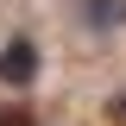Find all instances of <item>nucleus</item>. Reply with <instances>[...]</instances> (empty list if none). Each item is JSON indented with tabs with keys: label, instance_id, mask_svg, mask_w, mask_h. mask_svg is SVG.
Masks as SVG:
<instances>
[{
	"label": "nucleus",
	"instance_id": "1",
	"mask_svg": "<svg viewBox=\"0 0 126 126\" xmlns=\"http://www.w3.org/2000/svg\"><path fill=\"white\" fill-rule=\"evenodd\" d=\"M32 76H38V50H32L25 38H13V44L0 50V82L19 88V82H32Z\"/></svg>",
	"mask_w": 126,
	"mask_h": 126
},
{
	"label": "nucleus",
	"instance_id": "2",
	"mask_svg": "<svg viewBox=\"0 0 126 126\" xmlns=\"http://www.w3.org/2000/svg\"><path fill=\"white\" fill-rule=\"evenodd\" d=\"M120 113H126V101H120Z\"/></svg>",
	"mask_w": 126,
	"mask_h": 126
}]
</instances>
